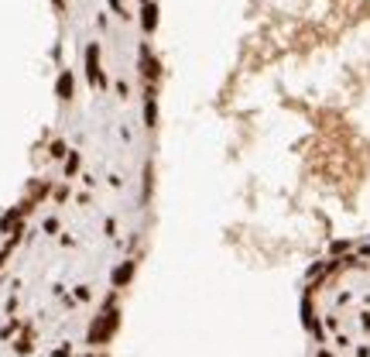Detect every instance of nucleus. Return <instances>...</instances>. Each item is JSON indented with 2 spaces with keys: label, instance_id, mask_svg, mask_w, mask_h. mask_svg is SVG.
<instances>
[{
  "label": "nucleus",
  "instance_id": "f03ea898",
  "mask_svg": "<svg viewBox=\"0 0 370 357\" xmlns=\"http://www.w3.org/2000/svg\"><path fill=\"white\" fill-rule=\"evenodd\" d=\"M141 65H144V76H148V79H155V76H158V62L151 59L148 48H141Z\"/></svg>",
  "mask_w": 370,
  "mask_h": 357
},
{
  "label": "nucleus",
  "instance_id": "0eeeda50",
  "mask_svg": "<svg viewBox=\"0 0 370 357\" xmlns=\"http://www.w3.org/2000/svg\"><path fill=\"white\" fill-rule=\"evenodd\" d=\"M79 168V155L76 151H72V155H69V165H65V172H69V175H72V172H76Z\"/></svg>",
  "mask_w": 370,
  "mask_h": 357
},
{
  "label": "nucleus",
  "instance_id": "7ed1b4c3",
  "mask_svg": "<svg viewBox=\"0 0 370 357\" xmlns=\"http://www.w3.org/2000/svg\"><path fill=\"white\" fill-rule=\"evenodd\" d=\"M155 4H148V7H144V31H155Z\"/></svg>",
  "mask_w": 370,
  "mask_h": 357
},
{
  "label": "nucleus",
  "instance_id": "f257e3e1",
  "mask_svg": "<svg viewBox=\"0 0 370 357\" xmlns=\"http://www.w3.org/2000/svg\"><path fill=\"white\" fill-rule=\"evenodd\" d=\"M86 69H89V82H99V65H96V45H89V52H86Z\"/></svg>",
  "mask_w": 370,
  "mask_h": 357
},
{
  "label": "nucleus",
  "instance_id": "39448f33",
  "mask_svg": "<svg viewBox=\"0 0 370 357\" xmlns=\"http://www.w3.org/2000/svg\"><path fill=\"white\" fill-rule=\"evenodd\" d=\"M131 275H134V264L127 261V264H124V268H120V272H117V275H113V278H117V282H127V278H131Z\"/></svg>",
  "mask_w": 370,
  "mask_h": 357
},
{
  "label": "nucleus",
  "instance_id": "20e7f679",
  "mask_svg": "<svg viewBox=\"0 0 370 357\" xmlns=\"http://www.w3.org/2000/svg\"><path fill=\"white\" fill-rule=\"evenodd\" d=\"M69 90H72V76L65 72V76L59 79V97H62V100H69Z\"/></svg>",
  "mask_w": 370,
  "mask_h": 357
},
{
  "label": "nucleus",
  "instance_id": "423d86ee",
  "mask_svg": "<svg viewBox=\"0 0 370 357\" xmlns=\"http://www.w3.org/2000/svg\"><path fill=\"white\" fill-rule=\"evenodd\" d=\"M144 120H148V127H155V100H148V110H144Z\"/></svg>",
  "mask_w": 370,
  "mask_h": 357
}]
</instances>
